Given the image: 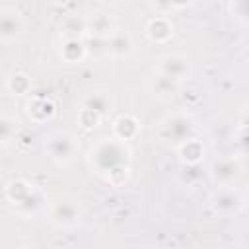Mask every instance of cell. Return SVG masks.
Segmentation results:
<instances>
[{"mask_svg": "<svg viewBox=\"0 0 249 249\" xmlns=\"http://www.w3.org/2000/svg\"><path fill=\"white\" fill-rule=\"evenodd\" d=\"M123 154H128L126 148L115 140L111 142H103L95 148V152H91V158L95 160L97 167L101 171H115L119 165L124 163V158H113V156H123Z\"/></svg>", "mask_w": 249, "mask_h": 249, "instance_id": "cell-1", "label": "cell"}, {"mask_svg": "<svg viewBox=\"0 0 249 249\" xmlns=\"http://www.w3.org/2000/svg\"><path fill=\"white\" fill-rule=\"evenodd\" d=\"M195 123L187 115H173L163 123V136L171 142L185 144L195 136Z\"/></svg>", "mask_w": 249, "mask_h": 249, "instance_id": "cell-2", "label": "cell"}, {"mask_svg": "<svg viewBox=\"0 0 249 249\" xmlns=\"http://www.w3.org/2000/svg\"><path fill=\"white\" fill-rule=\"evenodd\" d=\"M76 140L72 138V134L68 132H56L49 138L47 142V150L51 154V158L58 163H68L72 161L74 154H76Z\"/></svg>", "mask_w": 249, "mask_h": 249, "instance_id": "cell-3", "label": "cell"}, {"mask_svg": "<svg viewBox=\"0 0 249 249\" xmlns=\"http://www.w3.org/2000/svg\"><path fill=\"white\" fill-rule=\"evenodd\" d=\"M189 72V60L181 54H167L163 58H160V64H158V74L161 76H167L175 82L183 80Z\"/></svg>", "mask_w": 249, "mask_h": 249, "instance_id": "cell-4", "label": "cell"}, {"mask_svg": "<svg viewBox=\"0 0 249 249\" xmlns=\"http://www.w3.org/2000/svg\"><path fill=\"white\" fill-rule=\"evenodd\" d=\"M241 175V165L233 158H220L212 163V177L220 185H230Z\"/></svg>", "mask_w": 249, "mask_h": 249, "instance_id": "cell-5", "label": "cell"}, {"mask_svg": "<svg viewBox=\"0 0 249 249\" xmlns=\"http://www.w3.org/2000/svg\"><path fill=\"white\" fill-rule=\"evenodd\" d=\"M51 218L56 226L70 228V226L78 224V220H80V206L72 200H60V202L54 204Z\"/></svg>", "mask_w": 249, "mask_h": 249, "instance_id": "cell-6", "label": "cell"}, {"mask_svg": "<svg viewBox=\"0 0 249 249\" xmlns=\"http://www.w3.org/2000/svg\"><path fill=\"white\" fill-rule=\"evenodd\" d=\"M23 29V21L18 12L14 10H2L0 12V39L2 41H12L16 39Z\"/></svg>", "mask_w": 249, "mask_h": 249, "instance_id": "cell-7", "label": "cell"}, {"mask_svg": "<svg viewBox=\"0 0 249 249\" xmlns=\"http://www.w3.org/2000/svg\"><path fill=\"white\" fill-rule=\"evenodd\" d=\"M212 206H214L216 212L228 216V214H233V212H237V210L241 208V196H239L235 191H231V189H222V191L214 196Z\"/></svg>", "mask_w": 249, "mask_h": 249, "instance_id": "cell-8", "label": "cell"}, {"mask_svg": "<svg viewBox=\"0 0 249 249\" xmlns=\"http://www.w3.org/2000/svg\"><path fill=\"white\" fill-rule=\"evenodd\" d=\"M130 49H132V43H130L128 33H124V31H113V35L107 37V47H105L107 53L117 54V56H123V54H128Z\"/></svg>", "mask_w": 249, "mask_h": 249, "instance_id": "cell-9", "label": "cell"}, {"mask_svg": "<svg viewBox=\"0 0 249 249\" xmlns=\"http://www.w3.org/2000/svg\"><path fill=\"white\" fill-rule=\"evenodd\" d=\"M152 91L154 95L158 97H171L175 91H177V82L167 78V76H161V74H156L154 80H152Z\"/></svg>", "mask_w": 249, "mask_h": 249, "instance_id": "cell-10", "label": "cell"}, {"mask_svg": "<svg viewBox=\"0 0 249 249\" xmlns=\"http://www.w3.org/2000/svg\"><path fill=\"white\" fill-rule=\"evenodd\" d=\"M88 27H89V33H93V37L107 39V37H111V35H113L109 18H107V16H101V14L93 16V19H89Z\"/></svg>", "mask_w": 249, "mask_h": 249, "instance_id": "cell-11", "label": "cell"}, {"mask_svg": "<svg viewBox=\"0 0 249 249\" xmlns=\"http://www.w3.org/2000/svg\"><path fill=\"white\" fill-rule=\"evenodd\" d=\"M148 33H150V37L156 39V41H165L167 37H171L173 27L167 23V19L158 18V19H154V21L148 25Z\"/></svg>", "mask_w": 249, "mask_h": 249, "instance_id": "cell-12", "label": "cell"}, {"mask_svg": "<svg viewBox=\"0 0 249 249\" xmlns=\"http://www.w3.org/2000/svg\"><path fill=\"white\" fill-rule=\"evenodd\" d=\"M111 103H109V97L105 93H93L86 99V109L95 113V115H105L109 111Z\"/></svg>", "mask_w": 249, "mask_h": 249, "instance_id": "cell-13", "label": "cell"}, {"mask_svg": "<svg viewBox=\"0 0 249 249\" xmlns=\"http://www.w3.org/2000/svg\"><path fill=\"white\" fill-rule=\"evenodd\" d=\"M16 130H18V121L4 115L0 119V134H2V142L8 144L12 140V136H16Z\"/></svg>", "mask_w": 249, "mask_h": 249, "instance_id": "cell-14", "label": "cell"}, {"mask_svg": "<svg viewBox=\"0 0 249 249\" xmlns=\"http://www.w3.org/2000/svg\"><path fill=\"white\" fill-rule=\"evenodd\" d=\"M8 89H10L14 95H23V93L29 89V80H27L23 74H14V76L8 80Z\"/></svg>", "mask_w": 249, "mask_h": 249, "instance_id": "cell-15", "label": "cell"}, {"mask_svg": "<svg viewBox=\"0 0 249 249\" xmlns=\"http://www.w3.org/2000/svg\"><path fill=\"white\" fill-rule=\"evenodd\" d=\"M198 177H200V167H198V163H187V165L183 167V181L195 183Z\"/></svg>", "mask_w": 249, "mask_h": 249, "instance_id": "cell-16", "label": "cell"}, {"mask_svg": "<svg viewBox=\"0 0 249 249\" xmlns=\"http://www.w3.org/2000/svg\"><path fill=\"white\" fill-rule=\"evenodd\" d=\"M237 146H239L241 152L249 154V130H243V132L239 134V138H237Z\"/></svg>", "mask_w": 249, "mask_h": 249, "instance_id": "cell-17", "label": "cell"}, {"mask_svg": "<svg viewBox=\"0 0 249 249\" xmlns=\"http://www.w3.org/2000/svg\"><path fill=\"white\" fill-rule=\"evenodd\" d=\"M245 126H247V130H249V111H247V115H245Z\"/></svg>", "mask_w": 249, "mask_h": 249, "instance_id": "cell-18", "label": "cell"}]
</instances>
